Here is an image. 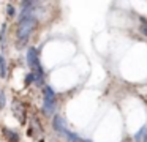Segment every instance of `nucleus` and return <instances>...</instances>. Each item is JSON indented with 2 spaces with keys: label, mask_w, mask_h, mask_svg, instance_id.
<instances>
[{
  "label": "nucleus",
  "mask_w": 147,
  "mask_h": 142,
  "mask_svg": "<svg viewBox=\"0 0 147 142\" xmlns=\"http://www.w3.org/2000/svg\"><path fill=\"white\" fill-rule=\"evenodd\" d=\"M5 107V92L0 90V109H3Z\"/></svg>",
  "instance_id": "10"
},
{
  "label": "nucleus",
  "mask_w": 147,
  "mask_h": 142,
  "mask_svg": "<svg viewBox=\"0 0 147 142\" xmlns=\"http://www.w3.org/2000/svg\"><path fill=\"white\" fill-rule=\"evenodd\" d=\"M144 142H147V137H146V139H144Z\"/></svg>",
  "instance_id": "12"
},
{
  "label": "nucleus",
  "mask_w": 147,
  "mask_h": 142,
  "mask_svg": "<svg viewBox=\"0 0 147 142\" xmlns=\"http://www.w3.org/2000/svg\"><path fill=\"white\" fill-rule=\"evenodd\" d=\"M52 126H54V129L57 133H62V134H65V136L68 134V129H67V126H65V122H63V118H62L60 115H55L54 118H52Z\"/></svg>",
  "instance_id": "4"
},
{
  "label": "nucleus",
  "mask_w": 147,
  "mask_h": 142,
  "mask_svg": "<svg viewBox=\"0 0 147 142\" xmlns=\"http://www.w3.org/2000/svg\"><path fill=\"white\" fill-rule=\"evenodd\" d=\"M67 139H68L70 142H92V141H89V139L79 137L78 134H74V133H70V131H68V134H67Z\"/></svg>",
  "instance_id": "6"
},
{
  "label": "nucleus",
  "mask_w": 147,
  "mask_h": 142,
  "mask_svg": "<svg viewBox=\"0 0 147 142\" xmlns=\"http://www.w3.org/2000/svg\"><path fill=\"white\" fill-rule=\"evenodd\" d=\"M7 76V63H5V57L0 55V77Z\"/></svg>",
  "instance_id": "7"
},
{
  "label": "nucleus",
  "mask_w": 147,
  "mask_h": 142,
  "mask_svg": "<svg viewBox=\"0 0 147 142\" xmlns=\"http://www.w3.org/2000/svg\"><path fill=\"white\" fill-rule=\"evenodd\" d=\"M55 109V93L51 87L46 85L43 88V110L46 115H51Z\"/></svg>",
  "instance_id": "2"
},
{
  "label": "nucleus",
  "mask_w": 147,
  "mask_h": 142,
  "mask_svg": "<svg viewBox=\"0 0 147 142\" xmlns=\"http://www.w3.org/2000/svg\"><path fill=\"white\" fill-rule=\"evenodd\" d=\"M141 22H142V24H141V30H142V33L147 36V19H141Z\"/></svg>",
  "instance_id": "9"
},
{
  "label": "nucleus",
  "mask_w": 147,
  "mask_h": 142,
  "mask_svg": "<svg viewBox=\"0 0 147 142\" xmlns=\"http://www.w3.org/2000/svg\"><path fill=\"white\" fill-rule=\"evenodd\" d=\"M36 25V19L33 17L32 14L30 16H24V17L19 19V24H18V40L21 43H26L27 38L30 36V33L33 32Z\"/></svg>",
  "instance_id": "1"
},
{
  "label": "nucleus",
  "mask_w": 147,
  "mask_h": 142,
  "mask_svg": "<svg viewBox=\"0 0 147 142\" xmlns=\"http://www.w3.org/2000/svg\"><path fill=\"white\" fill-rule=\"evenodd\" d=\"M146 137H147V126H142V128H141L139 131L134 134V141H136V142H141V141H144Z\"/></svg>",
  "instance_id": "5"
},
{
  "label": "nucleus",
  "mask_w": 147,
  "mask_h": 142,
  "mask_svg": "<svg viewBox=\"0 0 147 142\" xmlns=\"http://www.w3.org/2000/svg\"><path fill=\"white\" fill-rule=\"evenodd\" d=\"M27 63H29L30 68H33V71L41 66L40 65V59H38V50H36L35 47H30V49L27 50Z\"/></svg>",
  "instance_id": "3"
},
{
  "label": "nucleus",
  "mask_w": 147,
  "mask_h": 142,
  "mask_svg": "<svg viewBox=\"0 0 147 142\" xmlns=\"http://www.w3.org/2000/svg\"><path fill=\"white\" fill-rule=\"evenodd\" d=\"M8 16H14V6L13 5H8Z\"/></svg>",
  "instance_id": "11"
},
{
  "label": "nucleus",
  "mask_w": 147,
  "mask_h": 142,
  "mask_svg": "<svg viewBox=\"0 0 147 142\" xmlns=\"http://www.w3.org/2000/svg\"><path fill=\"white\" fill-rule=\"evenodd\" d=\"M5 133H7L8 136H10V141H11V142H18V141H19V134H16L14 131H10V129H5Z\"/></svg>",
  "instance_id": "8"
}]
</instances>
